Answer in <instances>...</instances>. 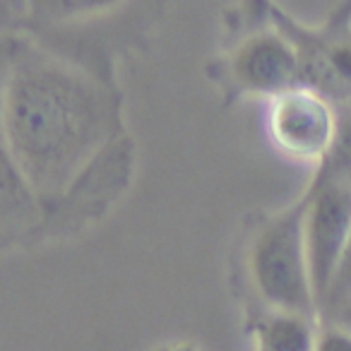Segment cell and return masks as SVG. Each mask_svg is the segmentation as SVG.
I'll return each mask as SVG.
<instances>
[{
	"mask_svg": "<svg viewBox=\"0 0 351 351\" xmlns=\"http://www.w3.org/2000/svg\"><path fill=\"white\" fill-rule=\"evenodd\" d=\"M303 215L306 202L272 219L255 236L250 272L260 296L269 306L279 313L306 317L315 306V293L308 265Z\"/></svg>",
	"mask_w": 351,
	"mask_h": 351,
	"instance_id": "obj_2",
	"label": "cell"
},
{
	"mask_svg": "<svg viewBox=\"0 0 351 351\" xmlns=\"http://www.w3.org/2000/svg\"><path fill=\"white\" fill-rule=\"evenodd\" d=\"M176 351H188V349H176Z\"/></svg>",
	"mask_w": 351,
	"mask_h": 351,
	"instance_id": "obj_11",
	"label": "cell"
},
{
	"mask_svg": "<svg viewBox=\"0 0 351 351\" xmlns=\"http://www.w3.org/2000/svg\"><path fill=\"white\" fill-rule=\"evenodd\" d=\"M344 313H346V317H349V322H351V298L344 303Z\"/></svg>",
	"mask_w": 351,
	"mask_h": 351,
	"instance_id": "obj_10",
	"label": "cell"
},
{
	"mask_svg": "<svg viewBox=\"0 0 351 351\" xmlns=\"http://www.w3.org/2000/svg\"><path fill=\"white\" fill-rule=\"evenodd\" d=\"M315 351H351V330L332 327L317 335Z\"/></svg>",
	"mask_w": 351,
	"mask_h": 351,
	"instance_id": "obj_8",
	"label": "cell"
},
{
	"mask_svg": "<svg viewBox=\"0 0 351 351\" xmlns=\"http://www.w3.org/2000/svg\"><path fill=\"white\" fill-rule=\"evenodd\" d=\"M317 337L303 315L279 313L260 335V351H315Z\"/></svg>",
	"mask_w": 351,
	"mask_h": 351,
	"instance_id": "obj_6",
	"label": "cell"
},
{
	"mask_svg": "<svg viewBox=\"0 0 351 351\" xmlns=\"http://www.w3.org/2000/svg\"><path fill=\"white\" fill-rule=\"evenodd\" d=\"M349 298H351V239H349V245H346L344 258H341L335 284H332V291H330V296H327V303H332V306H344Z\"/></svg>",
	"mask_w": 351,
	"mask_h": 351,
	"instance_id": "obj_7",
	"label": "cell"
},
{
	"mask_svg": "<svg viewBox=\"0 0 351 351\" xmlns=\"http://www.w3.org/2000/svg\"><path fill=\"white\" fill-rule=\"evenodd\" d=\"M330 65L341 80L351 82V46H341L330 53Z\"/></svg>",
	"mask_w": 351,
	"mask_h": 351,
	"instance_id": "obj_9",
	"label": "cell"
},
{
	"mask_svg": "<svg viewBox=\"0 0 351 351\" xmlns=\"http://www.w3.org/2000/svg\"><path fill=\"white\" fill-rule=\"evenodd\" d=\"M234 73L253 92L284 94L296 82L298 60L293 49L277 34H258L239 49Z\"/></svg>",
	"mask_w": 351,
	"mask_h": 351,
	"instance_id": "obj_5",
	"label": "cell"
},
{
	"mask_svg": "<svg viewBox=\"0 0 351 351\" xmlns=\"http://www.w3.org/2000/svg\"><path fill=\"white\" fill-rule=\"evenodd\" d=\"M106 130V101L89 80L34 51L12 58L5 80L8 159L27 186L65 191Z\"/></svg>",
	"mask_w": 351,
	"mask_h": 351,
	"instance_id": "obj_1",
	"label": "cell"
},
{
	"mask_svg": "<svg viewBox=\"0 0 351 351\" xmlns=\"http://www.w3.org/2000/svg\"><path fill=\"white\" fill-rule=\"evenodd\" d=\"M303 231H306V250L315 303H327L351 239L349 183L330 178L308 197Z\"/></svg>",
	"mask_w": 351,
	"mask_h": 351,
	"instance_id": "obj_3",
	"label": "cell"
},
{
	"mask_svg": "<svg viewBox=\"0 0 351 351\" xmlns=\"http://www.w3.org/2000/svg\"><path fill=\"white\" fill-rule=\"evenodd\" d=\"M272 132L282 149L296 156H317L332 145L335 118L320 97L306 89L279 94L272 111Z\"/></svg>",
	"mask_w": 351,
	"mask_h": 351,
	"instance_id": "obj_4",
	"label": "cell"
}]
</instances>
